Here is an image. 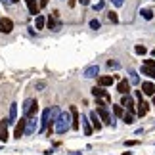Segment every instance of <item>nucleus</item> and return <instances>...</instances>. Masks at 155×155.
Segmentation results:
<instances>
[{
  "label": "nucleus",
  "instance_id": "obj_22",
  "mask_svg": "<svg viewBox=\"0 0 155 155\" xmlns=\"http://www.w3.org/2000/svg\"><path fill=\"white\" fill-rule=\"evenodd\" d=\"M142 73L147 75L150 79H155V69H153V67H147V65H144V67H142Z\"/></svg>",
  "mask_w": 155,
  "mask_h": 155
},
{
  "label": "nucleus",
  "instance_id": "obj_34",
  "mask_svg": "<svg viewBox=\"0 0 155 155\" xmlns=\"http://www.w3.org/2000/svg\"><path fill=\"white\" fill-rule=\"evenodd\" d=\"M102 8H104V0H100V2L94 6V10H102Z\"/></svg>",
  "mask_w": 155,
  "mask_h": 155
},
{
  "label": "nucleus",
  "instance_id": "obj_40",
  "mask_svg": "<svg viewBox=\"0 0 155 155\" xmlns=\"http://www.w3.org/2000/svg\"><path fill=\"white\" fill-rule=\"evenodd\" d=\"M69 155H81V153H79V151H71Z\"/></svg>",
  "mask_w": 155,
  "mask_h": 155
},
{
  "label": "nucleus",
  "instance_id": "obj_31",
  "mask_svg": "<svg viewBox=\"0 0 155 155\" xmlns=\"http://www.w3.org/2000/svg\"><path fill=\"white\" fill-rule=\"evenodd\" d=\"M144 65H147V67H153V69H155V59H146Z\"/></svg>",
  "mask_w": 155,
  "mask_h": 155
},
{
  "label": "nucleus",
  "instance_id": "obj_15",
  "mask_svg": "<svg viewBox=\"0 0 155 155\" xmlns=\"http://www.w3.org/2000/svg\"><path fill=\"white\" fill-rule=\"evenodd\" d=\"M81 121H82V128H84V134H86V136H90V134H92V128H94L92 124H90V117H86V115H84V117H81Z\"/></svg>",
  "mask_w": 155,
  "mask_h": 155
},
{
  "label": "nucleus",
  "instance_id": "obj_26",
  "mask_svg": "<svg viewBox=\"0 0 155 155\" xmlns=\"http://www.w3.org/2000/svg\"><path fill=\"white\" fill-rule=\"evenodd\" d=\"M123 121L127 123V124H132V123H134V115H132L130 111H128V113H124V115H123Z\"/></svg>",
  "mask_w": 155,
  "mask_h": 155
},
{
  "label": "nucleus",
  "instance_id": "obj_29",
  "mask_svg": "<svg viewBox=\"0 0 155 155\" xmlns=\"http://www.w3.org/2000/svg\"><path fill=\"white\" fill-rule=\"evenodd\" d=\"M107 19H109L111 23H119V17H117L115 12H109V14H107Z\"/></svg>",
  "mask_w": 155,
  "mask_h": 155
},
{
  "label": "nucleus",
  "instance_id": "obj_14",
  "mask_svg": "<svg viewBox=\"0 0 155 155\" xmlns=\"http://www.w3.org/2000/svg\"><path fill=\"white\" fill-rule=\"evenodd\" d=\"M88 117H90V121H92V127L94 128H96V130H100V128H102V121H100V115H98V113L96 111H90V115H88Z\"/></svg>",
  "mask_w": 155,
  "mask_h": 155
},
{
  "label": "nucleus",
  "instance_id": "obj_43",
  "mask_svg": "<svg viewBox=\"0 0 155 155\" xmlns=\"http://www.w3.org/2000/svg\"><path fill=\"white\" fill-rule=\"evenodd\" d=\"M12 2H14V4H15V2H19V0H12Z\"/></svg>",
  "mask_w": 155,
  "mask_h": 155
},
{
  "label": "nucleus",
  "instance_id": "obj_27",
  "mask_svg": "<svg viewBox=\"0 0 155 155\" xmlns=\"http://www.w3.org/2000/svg\"><path fill=\"white\" fill-rule=\"evenodd\" d=\"M113 113H115L117 117H123L124 115V107L123 105H113Z\"/></svg>",
  "mask_w": 155,
  "mask_h": 155
},
{
  "label": "nucleus",
  "instance_id": "obj_20",
  "mask_svg": "<svg viewBox=\"0 0 155 155\" xmlns=\"http://www.w3.org/2000/svg\"><path fill=\"white\" fill-rule=\"evenodd\" d=\"M98 84L100 86H111L113 84V77H98Z\"/></svg>",
  "mask_w": 155,
  "mask_h": 155
},
{
  "label": "nucleus",
  "instance_id": "obj_21",
  "mask_svg": "<svg viewBox=\"0 0 155 155\" xmlns=\"http://www.w3.org/2000/svg\"><path fill=\"white\" fill-rule=\"evenodd\" d=\"M35 25H37V29H44V25H46V17L38 14L37 19H35Z\"/></svg>",
  "mask_w": 155,
  "mask_h": 155
},
{
  "label": "nucleus",
  "instance_id": "obj_35",
  "mask_svg": "<svg viewBox=\"0 0 155 155\" xmlns=\"http://www.w3.org/2000/svg\"><path fill=\"white\" fill-rule=\"evenodd\" d=\"M127 146H128V147H130V146H138V140H128Z\"/></svg>",
  "mask_w": 155,
  "mask_h": 155
},
{
  "label": "nucleus",
  "instance_id": "obj_10",
  "mask_svg": "<svg viewBox=\"0 0 155 155\" xmlns=\"http://www.w3.org/2000/svg\"><path fill=\"white\" fill-rule=\"evenodd\" d=\"M98 73H100V67L94 63V65H88V67L82 71V77H86V79H92V77H96Z\"/></svg>",
  "mask_w": 155,
  "mask_h": 155
},
{
  "label": "nucleus",
  "instance_id": "obj_6",
  "mask_svg": "<svg viewBox=\"0 0 155 155\" xmlns=\"http://www.w3.org/2000/svg\"><path fill=\"white\" fill-rule=\"evenodd\" d=\"M25 128H27V117L23 115V117L19 119V123L15 124V138H17V140H19L21 136L25 134Z\"/></svg>",
  "mask_w": 155,
  "mask_h": 155
},
{
  "label": "nucleus",
  "instance_id": "obj_33",
  "mask_svg": "<svg viewBox=\"0 0 155 155\" xmlns=\"http://www.w3.org/2000/svg\"><path fill=\"white\" fill-rule=\"evenodd\" d=\"M111 2H113V4H115V6H117V8H121V6L124 4V0H111Z\"/></svg>",
  "mask_w": 155,
  "mask_h": 155
},
{
  "label": "nucleus",
  "instance_id": "obj_9",
  "mask_svg": "<svg viewBox=\"0 0 155 155\" xmlns=\"http://www.w3.org/2000/svg\"><path fill=\"white\" fill-rule=\"evenodd\" d=\"M69 111H71V128H73V130H79V109L73 105Z\"/></svg>",
  "mask_w": 155,
  "mask_h": 155
},
{
  "label": "nucleus",
  "instance_id": "obj_44",
  "mask_svg": "<svg viewBox=\"0 0 155 155\" xmlns=\"http://www.w3.org/2000/svg\"><path fill=\"white\" fill-rule=\"evenodd\" d=\"M151 54H153V56H155V48H153V52H151Z\"/></svg>",
  "mask_w": 155,
  "mask_h": 155
},
{
  "label": "nucleus",
  "instance_id": "obj_1",
  "mask_svg": "<svg viewBox=\"0 0 155 155\" xmlns=\"http://www.w3.org/2000/svg\"><path fill=\"white\" fill-rule=\"evenodd\" d=\"M58 115H59V109H58V107H46V109L42 111V119H40V132L48 128L50 123H56Z\"/></svg>",
  "mask_w": 155,
  "mask_h": 155
},
{
  "label": "nucleus",
  "instance_id": "obj_7",
  "mask_svg": "<svg viewBox=\"0 0 155 155\" xmlns=\"http://www.w3.org/2000/svg\"><path fill=\"white\" fill-rule=\"evenodd\" d=\"M96 113L100 115L104 124H113V119H111L109 113H107V107H96Z\"/></svg>",
  "mask_w": 155,
  "mask_h": 155
},
{
  "label": "nucleus",
  "instance_id": "obj_13",
  "mask_svg": "<svg viewBox=\"0 0 155 155\" xmlns=\"http://www.w3.org/2000/svg\"><path fill=\"white\" fill-rule=\"evenodd\" d=\"M25 4H27V8H29V14H31V15H38L40 6H38L37 0H25Z\"/></svg>",
  "mask_w": 155,
  "mask_h": 155
},
{
  "label": "nucleus",
  "instance_id": "obj_25",
  "mask_svg": "<svg viewBox=\"0 0 155 155\" xmlns=\"http://www.w3.org/2000/svg\"><path fill=\"white\" fill-rule=\"evenodd\" d=\"M0 140H2V142L8 140V130H6V124H0Z\"/></svg>",
  "mask_w": 155,
  "mask_h": 155
},
{
  "label": "nucleus",
  "instance_id": "obj_45",
  "mask_svg": "<svg viewBox=\"0 0 155 155\" xmlns=\"http://www.w3.org/2000/svg\"><path fill=\"white\" fill-rule=\"evenodd\" d=\"M0 124H2V123H0Z\"/></svg>",
  "mask_w": 155,
  "mask_h": 155
},
{
  "label": "nucleus",
  "instance_id": "obj_41",
  "mask_svg": "<svg viewBox=\"0 0 155 155\" xmlns=\"http://www.w3.org/2000/svg\"><path fill=\"white\" fill-rule=\"evenodd\" d=\"M123 155H132V153H130V151H124V153H123Z\"/></svg>",
  "mask_w": 155,
  "mask_h": 155
},
{
  "label": "nucleus",
  "instance_id": "obj_17",
  "mask_svg": "<svg viewBox=\"0 0 155 155\" xmlns=\"http://www.w3.org/2000/svg\"><path fill=\"white\" fill-rule=\"evenodd\" d=\"M142 90H144V94H147V96H153L155 94V84L153 82H142Z\"/></svg>",
  "mask_w": 155,
  "mask_h": 155
},
{
  "label": "nucleus",
  "instance_id": "obj_39",
  "mask_svg": "<svg viewBox=\"0 0 155 155\" xmlns=\"http://www.w3.org/2000/svg\"><path fill=\"white\" fill-rule=\"evenodd\" d=\"M2 2H4V4H14L12 0H2Z\"/></svg>",
  "mask_w": 155,
  "mask_h": 155
},
{
  "label": "nucleus",
  "instance_id": "obj_32",
  "mask_svg": "<svg viewBox=\"0 0 155 155\" xmlns=\"http://www.w3.org/2000/svg\"><path fill=\"white\" fill-rule=\"evenodd\" d=\"M90 27H92V29H100V21H98V19H92V21H90Z\"/></svg>",
  "mask_w": 155,
  "mask_h": 155
},
{
  "label": "nucleus",
  "instance_id": "obj_42",
  "mask_svg": "<svg viewBox=\"0 0 155 155\" xmlns=\"http://www.w3.org/2000/svg\"><path fill=\"white\" fill-rule=\"evenodd\" d=\"M153 105H155V94H153Z\"/></svg>",
  "mask_w": 155,
  "mask_h": 155
},
{
  "label": "nucleus",
  "instance_id": "obj_16",
  "mask_svg": "<svg viewBox=\"0 0 155 155\" xmlns=\"http://www.w3.org/2000/svg\"><path fill=\"white\" fill-rule=\"evenodd\" d=\"M17 121V104H12L10 105V119H8V124H14Z\"/></svg>",
  "mask_w": 155,
  "mask_h": 155
},
{
  "label": "nucleus",
  "instance_id": "obj_8",
  "mask_svg": "<svg viewBox=\"0 0 155 155\" xmlns=\"http://www.w3.org/2000/svg\"><path fill=\"white\" fill-rule=\"evenodd\" d=\"M38 130V124H37V117H31V119H27V128H25V134L27 136H31L35 134Z\"/></svg>",
  "mask_w": 155,
  "mask_h": 155
},
{
  "label": "nucleus",
  "instance_id": "obj_30",
  "mask_svg": "<svg viewBox=\"0 0 155 155\" xmlns=\"http://www.w3.org/2000/svg\"><path fill=\"white\" fill-rule=\"evenodd\" d=\"M134 52H136V54H140V56H144L147 50H146V46H144V44H138V46L134 48Z\"/></svg>",
  "mask_w": 155,
  "mask_h": 155
},
{
  "label": "nucleus",
  "instance_id": "obj_19",
  "mask_svg": "<svg viewBox=\"0 0 155 155\" xmlns=\"http://www.w3.org/2000/svg\"><path fill=\"white\" fill-rule=\"evenodd\" d=\"M128 90H130V82L121 81V82L117 84V92H119V94H128Z\"/></svg>",
  "mask_w": 155,
  "mask_h": 155
},
{
  "label": "nucleus",
  "instance_id": "obj_5",
  "mask_svg": "<svg viewBox=\"0 0 155 155\" xmlns=\"http://www.w3.org/2000/svg\"><path fill=\"white\" fill-rule=\"evenodd\" d=\"M14 31V21L10 19V17H2V19H0V33H12Z\"/></svg>",
  "mask_w": 155,
  "mask_h": 155
},
{
  "label": "nucleus",
  "instance_id": "obj_11",
  "mask_svg": "<svg viewBox=\"0 0 155 155\" xmlns=\"http://www.w3.org/2000/svg\"><path fill=\"white\" fill-rule=\"evenodd\" d=\"M136 96H138V115L144 117V115H147V109H150V107H147V102H144V100H142V94H140V92L136 94Z\"/></svg>",
  "mask_w": 155,
  "mask_h": 155
},
{
  "label": "nucleus",
  "instance_id": "obj_36",
  "mask_svg": "<svg viewBox=\"0 0 155 155\" xmlns=\"http://www.w3.org/2000/svg\"><path fill=\"white\" fill-rule=\"evenodd\" d=\"M44 86H46V82H37V90H42Z\"/></svg>",
  "mask_w": 155,
  "mask_h": 155
},
{
  "label": "nucleus",
  "instance_id": "obj_12",
  "mask_svg": "<svg viewBox=\"0 0 155 155\" xmlns=\"http://www.w3.org/2000/svg\"><path fill=\"white\" fill-rule=\"evenodd\" d=\"M121 105H123L127 111H130V113L134 111V100L130 98L128 94H123V102H121Z\"/></svg>",
  "mask_w": 155,
  "mask_h": 155
},
{
  "label": "nucleus",
  "instance_id": "obj_23",
  "mask_svg": "<svg viewBox=\"0 0 155 155\" xmlns=\"http://www.w3.org/2000/svg\"><path fill=\"white\" fill-rule=\"evenodd\" d=\"M128 75H130V84H140V77L136 71H130Z\"/></svg>",
  "mask_w": 155,
  "mask_h": 155
},
{
  "label": "nucleus",
  "instance_id": "obj_28",
  "mask_svg": "<svg viewBox=\"0 0 155 155\" xmlns=\"http://www.w3.org/2000/svg\"><path fill=\"white\" fill-rule=\"evenodd\" d=\"M107 67H109V69H119V67H121V63L115 61V59H109V61H107Z\"/></svg>",
  "mask_w": 155,
  "mask_h": 155
},
{
  "label": "nucleus",
  "instance_id": "obj_24",
  "mask_svg": "<svg viewBox=\"0 0 155 155\" xmlns=\"http://www.w3.org/2000/svg\"><path fill=\"white\" fill-rule=\"evenodd\" d=\"M140 14H142V17H144V19H147V21L153 19V12H151V10H147V8H144V10L140 12Z\"/></svg>",
  "mask_w": 155,
  "mask_h": 155
},
{
  "label": "nucleus",
  "instance_id": "obj_37",
  "mask_svg": "<svg viewBox=\"0 0 155 155\" xmlns=\"http://www.w3.org/2000/svg\"><path fill=\"white\" fill-rule=\"evenodd\" d=\"M46 4H48V0H40V2H38V6H40V8H44Z\"/></svg>",
  "mask_w": 155,
  "mask_h": 155
},
{
  "label": "nucleus",
  "instance_id": "obj_18",
  "mask_svg": "<svg viewBox=\"0 0 155 155\" xmlns=\"http://www.w3.org/2000/svg\"><path fill=\"white\" fill-rule=\"evenodd\" d=\"M46 25H48V29H52V31H59V29H61V23H58L52 15L46 19Z\"/></svg>",
  "mask_w": 155,
  "mask_h": 155
},
{
  "label": "nucleus",
  "instance_id": "obj_38",
  "mask_svg": "<svg viewBox=\"0 0 155 155\" xmlns=\"http://www.w3.org/2000/svg\"><path fill=\"white\" fill-rule=\"evenodd\" d=\"M79 2H81L82 6H88V4H90V0H79Z\"/></svg>",
  "mask_w": 155,
  "mask_h": 155
},
{
  "label": "nucleus",
  "instance_id": "obj_2",
  "mask_svg": "<svg viewBox=\"0 0 155 155\" xmlns=\"http://www.w3.org/2000/svg\"><path fill=\"white\" fill-rule=\"evenodd\" d=\"M71 128V111H63L59 113L56 119V132L58 134H65Z\"/></svg>",
  "mask_w": 155,
  "mask_h": 155
},
{
  "label": "nucleus",
  "instance_id": "obj_4",
  "mask_svg": "<svg viewBox=\"0 0 155 155\" xmlns=\"http://www.w3.org/2000/svg\"><path fill=\"white\" fill-rule=\"evenodd\" d=\"M92 96H94V98H100V100H105L107 104L111 102V96L104 90V86H98V88L94 86V88H92Z\"/></svg>",
  "mask_w": 155,
  "mask_h": 155
},
{
  "label": "nucleus",
  "instance_id": "obj_3",
  "mask_svg": "<svg viewBox=\"0 0 155 155\" xmlns=\"http://www.w3.org/2000/svg\"><path fill=\"white\" fill-rule=\"evenodd\" d=\"M37 111H38V104L35 102L33 98H27L25 104H23V115H25L27 119H31V117L37 115Z\"/></svg>",
  "mask_w": 155,
  "mask_h": 155
}]
</instances>
